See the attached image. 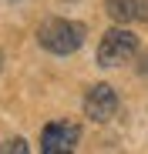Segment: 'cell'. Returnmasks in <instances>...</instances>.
Returning a JSON list of instances; mask_svg holds the SVG:
<instances>
[{
	"mask_svg": "<svg viewBox=\"0 0 148 154\" xmlns=\"http://www.w3.org/2000/svg\"><path fill=\"white\" fill-rule=\"evenodd\" d=\"M84 23L78 20H64V17H51L37 27V44L47 50V54H57V57H67L74 54L81 44H84Z\"/></svg>",
	"mask_w": 148,
	"mask_h": 154,
	"instance_id": "6da1fadb",
	"label": "cell"
},
{
	"mask_svg": "<svg viewBox=\"0 0 148 154\" xmlns=\"http://www.w3.org/2000/svg\"><path fill=\"white\" fill-rule=\"evenodd\" d=\"M135 54H138V37L125 27V23H121V27H111L101 37V44H98V64L101 67H121Z\"/></svg>",
	"mask_w": 148,
	"mask_h": 154,
	"instance_id": "7a4b0ae2",
	"label": "cell"
},
{
	"mask_svg": "<svg viewBox=\"0 0 148 154\" xmlns=\"http://www.w3.org/2000/svg\"><path fill=\"white\" fill-rule=\"evenodd\" d=\"M81 141V127L74 121H51L40 131V151L44 154H67Z\"/></svg>",
	"mask_w": 148,
	"mask_h": 154,
	"instance_id": "3957f363",
	"label": "cell"
},
{
	"mask_svg": "<svg viewBox=\"0 0 148 154\" xmlns=\"http://www.w3.org/2000/svg\"><path fill=\"white\" fill-rule=\"evenodd\" d=\"M84 114L94 121V124H108L114 114H118V91L111 84H94L88 94H84Z\"/></svg>",
	"mask_w": 148,
	"mask_h": 154,
	"instance_id": "277c9868",
	"label": "cell"
},
{
	"mask_svg": "<svg viewBox=\"0 0 148 154\" xmlns=\"http://www.w3.org/2000/svg\"><path fill=\"white\" fill-rule=\"evenodd\" d=\"M105 14L114 23H131L138 20V0H105Z\"/></svg>",
	"mask_w": 148,
	"mask_h": 154,
	"instance_id": "5b68a950",
	"label": "cell"
},
{
	"mask_svg": "<svg viewBox=\"0 0 148 154\" xmlns=\"http://www.w3.org/2000/svg\"><path fill=\"white\" fill-rule=\"evenodd\" d=\"M27 151H31V147H27L24 137H10V141L0 144V154H27Z\"/></svg>",
	"mask_w": 148,
	"mask_h": 154,
	"instance_id": "8992f818",
	"label": "cell"
},
{
	"mask_svg": "<svg viewBox=\"0 0 148 154\" xmlns=\"http://www.w3.org/2000/svg\"><path fill=\"white\" fill-rule=\"evenodd\" d=\"M138 20L148 23V0H138Z\"/></svg>",
	"mask_w": 148,
	"mask_h": 154,
	"instance_id": "52a82bcc",
	"label": "cell"
},
{
	"mask_svg": "<svg viewBox=\"0 0 148 154\" xmlns=\"http://www.w3.org/2000/svg\"><path fill=\"white\" fill-rule=\"evenodd\" d=\"M138 70H141V74H148V54H141V64H138Z\"/></svg>",
	"mask_w": 148,
	"mask_h": 154,
	"instance_id": "ba28073f",
	"label": "cell"
},
{
	"mask_svg": "<svg viewBox=\"0 0 148 154\" xmlns=\"http://www.w3.org/2000/svg\"><path fill=\"white\" fill-rule=\"evenodd\" d=\"M0 70H4V54H0Z\"/></svg>",
	"mask_w": 148,
	"mask_h": 154,
	"instance_id": "9c48e42d",
	"label": "cell"
}]
</instances>
